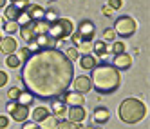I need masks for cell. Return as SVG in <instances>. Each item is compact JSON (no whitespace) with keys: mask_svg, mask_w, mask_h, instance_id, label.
Segmentation results:
<instances>
[{"mask_svg":"<svg viewBox=\"0 0 150 129\" xmlns=\"http://www.w3.org/2000/svg\"><path fill=\"white\" fill-rule=\"evenodd\" d=\"M74 78V66L65 53L51 47L31 53L20 71V80L27 93L38 100H54L69 89Z\"/></svg>","mask_w":150,"mask_h":129,"instance_id":"6da1fadb","label":"cell"},{"mask_svg":"<svg viewBox=\"0 0 150 129\" xmlns=\"http://www.w3.org/2000/svg\"><path fill=\"white\" fill-rule=\"evenodd\" d=\"M91 84L100 95H110L120 89L121 75L112 64H100L91 73Z\"/></svg>","mask_w":150,"mask_h":129,"instance_id":"7a4b0ae2","label":"cell"},{"mask_svg":"<svg viewBox=\"0 0 150 129\" xmlns=\"http://www.w3.org/2000/svg\"><path fill=\"white\" fill-rule=\"evenodd\" d=\"M146 115V107L137 98H125L120 105V118L125 124H137Z\"/></svg>","mask_w":150,"mask_h":129,"instance_id":"3957f363","label":"cell"},{"mask_svg":"<svg viewBox=\"0 0 150 129\" xmlns=\"http://www.w3.org/2000/svg\"><path fill=\"white\" fill-rule=\"evenodd\" d=\"M72 31H74V27H72V22H71V20H67V18H58L56 22L49 24L47 37L52 38L54 42H58V40H63V38L71 37Z\"/></svg>","mask_w":150,"mask_h":129,"instance_id":"277c9868","label":"cell"},{"mask_svg":"<svg viewBox=\"0 0 150 129\" xmlns=\"http://www.w3.org/2000/svg\"><path fill=\"white\" fill-rule=\"evenodd\" d=\"M136 20L132 16H128V15H123L120 18H116V22H114V33L117 37H121V38H130L134 33H136Z\"/></svg>","mask_w":150,"mask_h":129,"instance_id":"5b68a950","label":"cell"},{"mask_svg":"<svg viewBox=\"0 0 150 129\" xmlns=\"http://www.w3.org/2000/svg\"><path fill=\"white\" fill-rule=\"evenodd\" d=\"M76 33L80 35L81 42H92L94 33H96V27H94V24L91 22V20H83V22H80Z\"/></svg>","mask_w":150,"mask_h":129,"instance_id":"8992f818","label":"cell"},{"mask_svg":"<svg viewBox=\"0 0 150 129\" xmlns=\"http://www.w3.org/2000/svg\"><path fill=\"white\" fill-rule=\"evenodd\" d=\"M63 96V104H65L67 107H83L85 104V98H83V95L76 93V91H65L62 95Z\"/></svg>","mask_w":150,"mask_h":129,"instance_id":"52a82bcc","label":"cell"},{"mask_svg":"<svg viewBox=\"0 0 150 129\" xmlns=\"http://www.w3.org/2000/svg\"><path fill=\"white\" fill-rule=\"evenodd\" d=\"M74 85V91L83 95V93H89L92 89V84H91V78L89 77H85V75H81V77H76V78H72V84Z\"/></svg>","mask_w":150,"mask_h":129,"instance_id":"ba28073f","label":"cell"},{"mask_svg":"<svg viewBox=\"0 0 150 129\" xmlns=\"http://www.w3.org/2000/svg\"><path fill=\"white\" fill-rule=\"evenodd\" d=\"M112 66L117 69V71H127L128 67L132 66V57L127 55V53H120V55H114V62Z\"/></svg>","mask_w":150,"mask_h":129,"instance_id":"9c48e42d","label":"cell"},{"mask_svg":"<svg viewBox=\"0 0 150 129\" xmlns=\"http://www.w3.org/2000/svg\"><path fill=\"white\" fill-rule=\"evenodd\" d=\"M9 115L13 116V120H15V122H25V120H27V116H29V107L16 102L15 107H13L11 111H9Z\"/></svg>","mask_w":150,"mask_h":129,"instance_id":"30bf717a","label":"cell"},{"mask_svg":"<svg viewBox=\"0 0 150 129\" xmlns=\"http://www.w3.org/2000/svg\"><path fill=\"white\" fill-rule=\"evenodd\" d=\"M16 49H18V46H16V40L13 37H6V38L0 40V51H2L4 55H7V57L15 55Z\"/></svg>","mask_w":150,"mask_h":129,"instance_id":"8fae6325","label":"cell"},{"mask_svg":"<svg viewBox=\"0 0 150 129\" xmlns=\"http://www.w3.org/2000/svg\"><path fill=\"white\" fill-rule=\"evenodd\" d=\"M67 109H69V107L63 104L62 98H60V100H58V98L51 100V111H52V116H56L58 120H60L62 116H65V115H67Z\"/></svg>","mask_w":150,"mask_h":129,"instance_id":"7c38bea8","label":"cell"},{"mask_svg":"<svg viewBox=\"0 0 150 129\" xmlns=\"http://www.w3.org/2000/svg\"><path fill=\"white\" fill-rule=\"evenodd\" d=\"M27 16H29V20H33V22H36V20H44V15H45V9L42 7V6H38V4H31L29 7H27Z\"/></svg>","mask_w":150,"mask_h":129,"instance_id":"4fadbf2b","label":"cell"},{"mask_svg":"<svg viewBox=\"0 0 150 129\" xmlns=\"http://www.w3.org/2000/svg\"><path fill=\"white\" fill-rule=\"evenodd\" d=\"M18 31H20V37H22L25 42H31V40H35V29H33V20H29L27 24H24V26H20L18 27Z\"/></svg>","mask_w":150,"mask_h":129,"instance_id":"5bb4252c","label":"cell"},{"mask_svg":"<svg viewBox=\"0 0 150 129\" xmlns=\"http://www.w3.org/2000/svg\"><path fill=\"white\" fill-rule=\"evenodd\" d=\"M67 116H69V120L71 122H83V118H85V109L83 107H69L67 109Z\"/></svg>","mask_w":150,"mask_h":129,"instance_id":"9a60e30c","label":"cell"},{"mask_svg":"<svg viewBox=\"0 0 150 129\" xmlns=\"http://www.w3.org/2000/svg\"><path fill=\"white\" fill-rule=\"evenodd\" d=\"M109 116H110V113H109L107 107H98V109L94 111V122L96 124H105L109 120Z\"/></svg>","mask_w":150,"mask_h":129,"instance_id":"2e32d148","label":"cell"},{"mask_svg":"<svg viewBox=\"0 0 150 129\" xmlns=\"http://www.w3.org/2000/svg\"><path fill=\"white\" fill-rule=\"evenodd\" d=\"M49 115H51V111L47 109V107H36V109L33 111V122L40 124V122H44Z\"/></svg>","mask_w":150,"mask_h":129,"instance_id":"e0dca14e","label":"cell"},{"mask_svg":"<svg viewBox=\"0 0 150 129\" xmlns=\"http://www.w3.org/2000/svg\"><path fill=\"white\" fill-rule=\"evenodd\" d=\"M80 64H81V67L87 69V71H92L96 66H98V64H96V58L91 57V55H83V57L80 58Z\"/></svg>","mask_w":150,"mask_h":129,"instance_id":"ac0fdd59","label":"cell"},{"mask_svg":"<svg viewBox=\"0 0 150 129\" xmlns=\"http://www.w3.org/2000/svg\"><path fill=\"white\" fill-rule=\"evenodd\" d=\"M33 29H35V37H38V35H47L49 24L45 22V20H36V22H33Z\"/></svg>","mask_w":150,"mask_h":129,"instance_id":"d6986e66","label":"cell"},{"mask_svg":"<svg viewBox=\"0 0 150 129\" xmlns=\"http://www.w3.org/2000/svg\"><path fill=\"white\" fill-rule=\"evenodd\" d=\"M16 102L18 104H22V105H31L35 102V96L31 95V93H27V91H20V95H18V98H16Z\"/></svg>","mask_w":150,"mask_h":129,"instance_id":"ffe728a7","label":"cell"},{"mask_svg":"<svg viewBox=\"0 0 150 129\" xmlns=\"http://www.w3.org/2000/svg\"><path fill=\"white\" fill-rule=\"evenodd\" d=\"M92 49H94V53H96L98 57H105L107 51H109V49H107V42H103V40L94 42V44H92Z\"/></svg>","mask_w":150,"mask_h":129,"instance_id":"44dd1931","label":"cell"},{"mask_svg":"<svg viewBox=\"0 0 150 129\" xmlns=\"http://www.w3.org/2000/svg\"><path fill=\"white\" fill-rule=\"evenodd\" d=\"M58 118L56 116H52V115H49L47 118H45V120L44 122H40L42 124V129H56V125H58Z\"/></svg>","mask_w":150,"mask_h":129,"instance_id":"7402d4cb","label":"cell"},{"mask_svg":"<svg viewBox=\"0 0 150 129\" xmlns=\"http://www.w3.org/2000/svg\"><path fill=\"white\" fill-rule=\"evenodd\" d=\"M4 15H6V18H7V22H16L18 16H20V13L13 7V4L6 7V13H4Z\"/></svg>","mask_w":150,"mask_h":129,"instance_id":"603a6c76","label":"cell"},{"mask_svg":"<svg viewBox=\"0 0 150 129\" xmlns=\"http://www.w3.org/2000/svg\"><path fill=\"white\" fill-rule=\"evenodd\" d=\"M31 6V2L29 0H15L13 2V7L16 9L18 13H24V11H27V7Z\"/></svg>","mask_w":150,"mask_h":129,"instance_id":"cb8c5ba5","label":"cell"},{"mask_svg":"<svg viewBox=\"0 0 150 129\" xmlns=\"http://www.w3.org/2000/svg\"><path fill=\"white\" fill-rule=\"evenodd\" d=\"M56 129H81V127H80V124H76V122H71V120H62V122H58Z\"/></svg>","mask_w":150,"mask_h":129,"instance_id":"d4e9b609","label":"cell"},{"mask_svg":"<svg viewBox=\"0 0 150 129\" xmlns=\"http://www.w3.org/2000/svg\"><path fill=\"white\" fill-rule=\"evenodd\" d=\"M44 20H45L47 24L56 22V20H58V15H56V11H54V9H49V11H45V15H44Z\"/></svg>","mask_w":150,"mask_h":129,"instance_id":"484cf974","label":"cell"},{"mask_svg":"<svg viewBox=\"0 0 150 129\" xmlns=\"http://www.w3.org/2000/svg\"><path fill=\"white\" fill-rule=\"evenodd\" d=\"M20 62H22V60H20L16 55H9V57H7V60H6L7 67H20Z\"/></svg>","mask_w":150,"mask_h":129,"instance_id":"4316f807","label":"cell"},{"mask_svg":"<svg viewBox=\"0 0 150 129\" xmlns=\"http://www.w3.org/2000/svg\"><path fill=\"white\" fill-rule=\"evenodd\" d=\"M78 53H83V55H91V49H92V44L91 42H81L80 47H76Z\"/></svg>","mask_w":150,"mask_h":129,"instance_id":"83f0119b","label":"cell"},{"mask_svg":"<svg viewBox=\"0 0 150 129\" xmlns=\"http://www.w3.org/2000/svg\"><path fill=\"white\" fill-rule=\"evenodd\" d=\"M65 57H67V58H69V60L72 62V60H76V58L80 57V53H78V49H76V47H74V46H72V47H69V49H65Z\"/></svg>","mask_w":150,"mask_h":129,"instance_id":"f1b7e54d","label":"cell"},{"mask_svg":"<svg viewBox=\"0 0 150 129\" xmlns=\"http://www.w3.org/2000/svg\"><path fill=\"white\" fill-rule=\"evenodd\" d=\"M20 26L16 24V22H6V26H4V29L7 31L9 35H13V33H16V29H18Z\"/></svg>","mask_w":150,"mask_h":129,"instance_id":"f546056e","label":"cell"},{"mask_svg":"<svg viewBox=\"0 0 150 129\" xmlns=\"http://www.w3.org/2000/svg\"><path fill=\"white\" fill-rule=\"evenodd\" d=\"M112 53H114V55L125 53V46H123V42H114V46H112Z\"/></svg>","mask_w":150,"mask_h":129,"instance_id":"4dcf8cb0","label":"cell"},{"mask_svg":"<svg viewBox=\"0 0 150 129\" xmlns=\"http://www.w3.org/2000/svg\"><path fill=\"white\" fill-rule=\"evenodd\" d=\"M116 38V33H114V29H107L105 33H103V42H112Z\"/></svg>","mask_w":150,"mask_h":129,"instance_id":"1f68e13d","label":"cell"},{"mask_svg":"<svg viewBox=\"0 0 150 129\" xmlns=\"http://www.w3.org/2000/svg\"><path fill=\"white\" fill-rule=\"evenodd\" d=\"M16 57H18L20 60H22V58H24V60H27V58L31 57V51H29L27 47H24V49H20V51H16Z\"/></svg>","mask_w":150,"mask_h":129,"instance_id":"d6a6232c","label":"cell"},{"mask_svg":"<svg viewBox=\"0 0 150 129\" xmlns=\"http://www.w3.org/2000/svg\"><path fill=\"white\" fill-rule=\"evenodd\" d=\"M18 95H20V89H18V87H11V89L7 91L9 100H16V98H18Z\"/></svg>","mask_w":150,"mask_h":129,"instance_id":"836d02e7","label":"cell"},{"mask_svg":"<svg viewBox=\"0 0 150 129\" xmlns=\"http://www.w3.org/2000/svg\"><path fill=\"white\" fill-rule=\"evenodd\" d=\"M71 42H72V44H74V47H76V46H80V44H81V38H80V35L76 33V31H72V33H71Z\"/></svg>","mask_w":150,"mask_h":129,"instance_id":"e575fe53","label":"cell"},{"mask_svg":"<svg viewBox=\"0 0 150 129\" xmlns=\"http://www.w3.org/2000/svg\"><path fill=\"white\" fill-rule=\"evenodd\" d=\"M7 124H9V118L6 115H0V129H6Z\"/></svg>","mask_w":150,"mask_h":129,"instance_id":"d590c367","label":"cell"},{"mask_svg":"<svg viewBox=\"0 0 150 129\" xmlns=\"http://www.w3.org/2000/svg\"><path fill=\"white\" fill-rule=\"evenodd\" d=\"M121 4H123L121 0H110V2H109V7H110V9H120Z\"/></svg>","mask_w":150,"mask_h":129,"instance_id":"8d00e7d4","label":"cell"},{"mask_svg":"<svg viewBox=\"0 0 150 129\" xmlns=\"http://www.w3.org/2000/svg\"><path fill=\"white\" fill-rule=\"evenodd\" d=\"M22 129H40V127H38V124H36V122H27V120H25Z\"/></svg>","mask_w":150,"mask_h":129,"instance_id":"74e56055","label":"cell"},{"mask_svg":"<svg viewBox=\"0 0 150 129\" xmlns=\"http://www.w3.org/2000/svg\"><path fill=\"white\" fill-rule=\"evenodd\" d=\"M7 84V73L6 71H0V87H4Z\"/></svg>","mask_w":150,"mask_h":129,"instance_id":"f35d334b","label":"cell"},{"mask_svg":"<svg viewBox=\"0 0 150 129\" xmlns=\"http://www.w3.org/2000/svg\"><path fill=\"white\" fill-rule=\"evenodd\" d=\"M101 13H103V15H110V13H112V9L107 6V7H103V9H101Z\"/></svg>","mask_w":150,"mask_h":129,"instance_id":"ab89813d","label":"cell"},{"mask_svg":"<svg viewBox=\"0 0 150 129\" xmlns=\"http://www.w3.org/2000/svg\"><path fill=\"white\" fill-rule=\"evenodd\" d=\"M6 2H7V0H0V7H4V6H6Z\"/></svg>","mask_w":150,"mask_h":129,"instance_id":"60d3db41","label":"cell"},{"mask_svg":"<svg viewBox=\"0 0 150 129\" xmlns=\"http://www.w3.org/2000/svg\"><path fill=\"white\" fill-rule=\"evenodd\" d=\"M49 2H54V0H49Z\"/></svg>","mask_w":150,"mask_h":129,"instance_id":"b9f144b4","label":"cell"},{"mask_svg":"<svg viewBox=\"0 0 150 129\" xmlns=\"http://www.w3.org/2000/svg\"><path fill=\"white\" fill-rule=\"evenodd\" d=\"M13 2H15V0H11V4H13Z\"/></svg>","mask_w":150,"mask_h":129,"instance_id":"7bdbcfd3","label":"cell"},{"mask_svg":"<svg viewBox=\"0 0 150 129\" xmlns=\"http://www.w3.org/2000/svg\"><path fill=\"white\" fill-rule=\"evenodd\" d=\"M0 40H2V37H0Z\"/></svg>","mask_w":150,"mask_h":129,"instance_id":"ee69618b","label":"cell"}]
</instances>
